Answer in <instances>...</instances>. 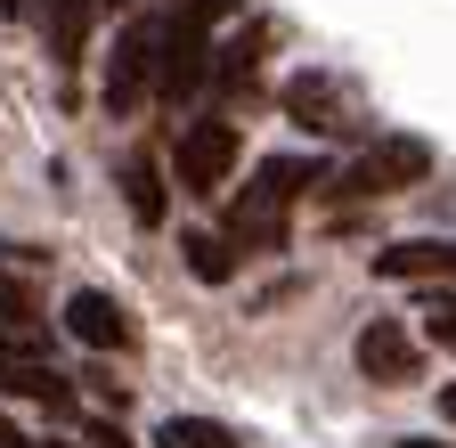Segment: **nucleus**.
<instances>
[{
    "instance_id": "obj_1",
    "label": "nucleus",
    "mask_w": 456,
    "mask_h": 448,
    "mask_svg": "<svg viewBox=\"0 0 456 448\" xmlns=\"http://www.w3.org/2000/svg\"><path fill=\"white\" fill-rule=\"evenodd\" d=\"M326 172L310 155H269L261 172L220 204V237L237 245V253H285V204H294L302 188H318Z\"/></svg>"
},
{
    "instance_id": "obj_2",
    "label": "nucleus",
    "mask_w": 456,
    "mask_h": 448,
    "mask_svg": "<svg viewBox=\"0 0 456 448\" xmlns=\"http://www.w3.org/2000/svg\"><path fill=\"white\" fill-rule=\"evenodd\" d=\"M163 41H171V17L163 9H139L123 17V33H114V58H106V115H139V106L163 90Z\"/></svg>"
},
{
    "instance_id": "obj_3",
    "label": "nucleus",
    "mask_w": 456,
    "mask_h": 448,
    "mask_svg": "<svg viewBox=\"0 0 456 448\" xmlns=\"http://www.w3.org/2000/svg\"><path fill=\"white\" fill-rule=\"evenodd\" d=\"M277 106H285V123H302L310 139H351V131H359L351 82L326 74V66H294V74L277 82Z\"/></svg>"
},
{
    "instance_id": "obj_4",
    "label": "nucleus",
    "mask_w": 456,
    "mask_h": 448,
    "mask_svg": "<svg viewBox=\"0 0 456 448\" xmlns=\"http://www.w3.org/2000/svg\"><path fill=\"white\" fill-rule=\"evenodd\" d=\"M424 172H432V147H424V139H408V131H391V139H367V147L334 172V196L375 204V196H391V188H416Z\"/></svg>"
},
{
    "instance_id": "obj_5",
    "label": "nucleus",
    "mask_w": 456,
    "mask_h": 448,
    "mask_svg": "<svg viewBox=\"0 0 456 448\" xmlns=\"http://www.w3.org/2000/svg\"><path fill=\"white\" fill-rule=\"evenodd\" d=\"M237 163H245V131L228 123V115H204V123L180 131V147H171V180L212 204V188H228V172H237Z\"/></svg>"
},
{
    "instance_id": "obj_6",
    "label": "nucleus",
    "mask_w": 456,
    "mask_h": 448,
    "mask_svg": "<svg viewBox=\"0 0 456 448\" xmlns=\"http://www.w3.org/2000/svg\"><path fill=\"white\" fill-rule=\"evenodd\" d=\"M351 359H359L367 383H416V375H424V343H416L399 318H367L359 343H351Z\"/></svg>"
},
{
    "instance_id": "obj_7",
    "label": "nucleus",
    "mask_w": 456,
    "mask_h": 448,
    "mask_svg": "<svg viewBox=\"0 0 456 448\" xmlns=\"http://www.w3.org/2000/svg\"><path fill=\"white\" fill-rule=\"evenodd\" d=\"M375 277H391V286H440V294H456V237L383 245V253H375Z\"/></svg>"
},
{
    "instance_id": "obj_8",
    "label": "nucleus",
    "mask_w": 456,
    "mask_h": 448,
    "mask_svg": "<svg viewBox=\"0 0 456 448\" xmlns=\"http://www.w3.org/2000/svg\"><path fill=\"white\" fill-rule=\"evenodd\" d=\"M269 41H277V25L245 17L237 33H228V41L212 49V90H220V98H245V90L261 82V58H269Z\"/></svg>"
},
{
    "instance_id": "obj_9",
    "label": "nucleus",
    "mask_w": 456,
    "mask_h": 448,
    "mask_svg": "<svg viewBox=\"0 0 456 448\" xmlns=\"http://www.w3.org/2000/svg\"><path fill=\"white\" fill-rule=\"evenodd\" d=\"M66 334H74V343H90V351H131L123 302L98 294V286H74V294H66Z\"/></svg>"
},
{
    "instance_id": "obj_10",
    "label": "nucleus",
    "mask_w": 456,
    "mask_h": 448,
    "mask_svg": "<svg viewBox=\"0 0 456 448\" xmlns=\"http://www.w3.org/2000/svg\"><path fill=\"white\" fill-rule=\"evenodd\" d=\"M123 204H131V220H147V229H155V220H163V172H155V163L147 155H123Z\"/></svg>"
},
{
    "instance_id": "obj_11",
    "label": "nucleus",
    "mask_w": 456,
    "mask_h": 448,
    "mask_svg": "<svg viewBox=\"0 0 456 448\" xmlns=\"http://www.w3.org/2000/svg\"><path fill=\"white\" fill-rule=\"evenodd\" d=\"M155 448H237V432L212 424V416H163L155 424Z\"/></svg>"
},
{
    "instance_id": "obj_12",
    "label": "nucleus",
    "mask_w": 456,
    "mask_h": 448,
    "mask_svg": "<svg viewBox=\"0 0 456 448\" xmlns=\"http://www.w3.org/2000/svg\"><path fill=\"white\" fill-rule=\"evenodd\" d=\"M180 253H188V269L204 277V286H220V277H237V245H228V237H212V229H196V237H188Z\"/></svg>"
},
{
    "instance_id": "obj_13",
    "label": "nucleus",
    "mask_w": 456,
    "mask_h": 448,
    "mask_svg": "<svg viewBox=\"0 0 456 448\" xmlns=\"http://www.w3.org/2000/svg\"><path fill=\"white\" fill-rule=\"evenodd\" d=\"M74 432H82V448H131L123 432H114L106 416H74Z\"/></svg>"
},
{
    "instance_id": "obj_14",
    "label": "nucleus",
    "mask_w": 456,
    "mask_h": 448,
    "mask_svg": "<svg viewBox=\"0 0 456 448\" xmlns=\"http://www.w3.org/2000/svg\"><path fill=\"white\" fill-rule=\"evenodd\" d=\"M432 343H440V351H456V302H440V310H432Z\"/></svg>"
},
{
    "instance_id": "obj_15",
    "label": "nucleus",
    "mask_w": 456,
    "mask_h": 448,
    "mask_svg": "<svg viewBox=\"0 0 456 448\" xmlns=\"http://www.w3.org/2000/svg\"><path fill=\"white\" fill-rule=\"evenodd\" d=\"M0 448H41V440H33V432H25L17 416H0Z\"/></svg>"
},
{
    "instance_id": "obj_16",
    "label": "nucleus",
    "mask_w": 456,
    "mask_h": 448,
    "mask_svg": "<svg viewBox=\"0 0 456 448\" xmlns=\"http://www.w3.org/2000/svg\"><path fill=\"white\" fill-rule=\"evenodd\" d=\"M0 17H33V0H0Z\"/></svg>"
},
{
    "instance_id": "obj_17",
    "label": "nucleus",
    "mask_w": 456,
    "mask_h": 448,
    "mask_svg": "<svg viewBox=\"0 0 456 448\" xmlns=\"http://www.w3.org/2000/svg\"><path fill=\"white\" fill-rule=\"evenodd\" d=\"M440 416H448V424H456V383H448V391H440Z\"/></svg>"
},
{
    "instance_id": "obj_18",
    "label": "nucleus",
    "mask_w": 456,
    "mask_h": 448,
    "mask_svg": "<svg viewBox=\"0 0 456 448\" xmlns=\"http://www.w3.org/2000/svg\"><path fill=\"white\" fill-rule=\"evenodd\" d=\"M399 448H448V440H399Z\"/></svg>"
},
{
    "instance_id": "obj_19",
    "label": "nucleus",
    "mask_w": 456,
    "mask_h": 448,
    "mask_svg": "<svg viewBox=\"0 0 456 448\" xmlns=\"http://www.w3.org/2000/svg\"><path fill=\"white\" fill-rule=\"evenodd\" d=\"M106 9H131V17H139V0H106Z\"/></svg>"
},
{
    "instance_id": "obj_20",
    "label": "nucleus",
    "mask_w": 456,
    "mask_h": 448,
    "mask_svg": "<svg viewBox=\"0 0 456 448\" xmlns=\"http://www.w3.org/2000/svg\"><path fill=\"white\" fill-rule=\"evenodd\" d=\"M41 448H74V440H41Z\"/></svg>"
}]
</instances>
